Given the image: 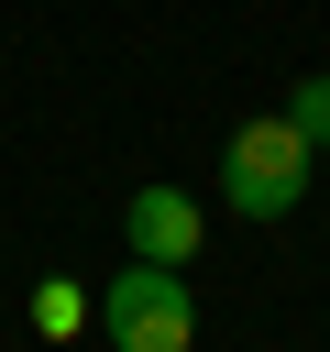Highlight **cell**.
<instances>
[{"label": "cell", "instance_id": "cell-1", "mask_svg": "<svg viewBox=\"0 0 330 352\" xmlns=\"http://www.w3.org/2000/svg\"><path fill=\"white\" fill-rule=\"evenodd\" d=\"M308 132L286 121V110H264V121H242L231 143H220V209L231 220H286L297 198H308Z\"/></svg>", "mask_w": 330, "mask_h": 352}, {"label": "cell", "instance_id": "cell-2", "mask_svg": "<svg viewBox=\"0 0 330 352\" xmlns=\"http://www.w3.org/2000/svg\"><path fill=\"white\" fill-rule=\"evenodd\" d=\"M88 308L110 319V352H198V297L176 264H121Z\"/></svg>", "mask_w": 330, "mask_h": 352}, {"label": "cell", "instance_id": "cell-3", "mask_svg": "<svg viewBox=\"0 0 330 352\" xmlns=\"http://www.w3.org/2000/svg\"><path fill=\"white\" fill-rule=\"evenodd\" d=\"M121 242H132V264H198V198L187 187H132L121 198Z\"/></svg>", "mask_w": 330, "mask_h": 352}, {"label": "cell", "instance_id": "cell-4", "mask_svg": "<svg viewBox=\"0 0 330 352\" xmlns=\"http://www.w3.org/2000/svg\"><path fill=\"white\" fill-rule=\"evenodd\" d=\"M33 330H44V341H77V330H88V286L44 275V286H33Z\"/></svg>", "mask_w": 330, "mask_h": 352}, {"label": "cell", "instance_id": "cell-5", "mask_svg": "<svg viewBox=\"0 0 330 352\" xmlns=\"http://www.w3.org/2000/svg\"><path fill=\"white\" fill-rule=\"evenodd\" d=\"M286 121L308 132V154H330V77H297L286 88Z\"/></svg>", "mask_w": 330, "mask_h": 352}]
</instances>
